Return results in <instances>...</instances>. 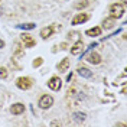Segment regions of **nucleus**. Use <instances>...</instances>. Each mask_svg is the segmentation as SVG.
I'll list each match as a JSON object with an SVG mask.
<instances>
[{
  "label": "nucleus",
  "instance_id": "nucleus-1",
  "mask_svg": "<svg viewBox=\"0 0 127 127\" xmlns=\"http://www.w3.org/2000/svg\"><path fill=\"white\" fill-rule=\"evenodd\" d=\"M110 13H111V17L120 19L121 16L124 15V6H123V3H114V4H111Z\"/></svg>",
  "mask_w": 127,
  "mask_h": 127
},
{
  "label": "nucleus",
  "instance_id": "nucleus-6",
  "mask_svg": "<svg viewBox=\"0 0 127 127\" xmlns=\"http://www.w3.org/2000/svg\"><path fill=\"white\" fill-rule=\"evenodd\" d=\"M23 111H25V104H22V103H16V104H13V105L10 107V113L15 114V116L22 114Z\"/></svg>",
  "mask_w": 127,
  "mask_h": 127
},
{
  "label": "nucleus",
  "instance_id": "nucleus-9",
  "mask_svg": "<svg viewBox=\"0 0 127 127\" xmlns=\"http://www.w3.org/2000/svg\"><path fill=\"white\" fill-rule=\"evenodd\" d=\"M82 48H84L82 40H78V42H77V43L71 48V54H72V55H79V54L82 52Z\"/></svg>",
  "mask_w": 127,
  "mask_h": 127
},
{
  "label": "nucleus",
  "instance_id": "nucleus-14",
  "mask_svg": "<svg viewBox=\"0 0 127 127\" xmlns=\"http://www.w3.org/2000/svg\"><path fill=\"white\" fill-rule=\"evenodd\" d=\"M114 22H116V19L110 16V17H107V19H104V20H103V28H104V29H113Z\"/></svg>",
  "mask_w": 127,
  "mask_h": 127
},
{
  "label": "nucleus",
  "instance_id": "nucleus-8",
  "mask_svg": "<svg viewBox=\"0 0 127 127\" xmlns=\"http://www.w3.org/2000/svg\"><path fill=\"white\" fill-rule=\"evenodd\" d=\"M22 42L25 43V46H28V48L35 46V43H36V42H35V39L32 38L31 35H26V33H25V35H22Z\"/></svg>",
  "mask_w": 127,
  "mask_h": 127
},
{
  "label": "nucleus",
  "instance_id": "nucleus-18",
  "mask_svg": "<svg viewBox=\"0 0 127 127\" xmlns=\"http://www.w3.org/2000/svg\"><path fill=\"white\" fill-rule=\"evenodd\" d=\"M42 62H43V59H42V58H36V59L33 61V64H32V65H33L35 68H38V66H40V65H42Z\"/></svg>",
  "mask_w": 127,
  "mask_h": 127
},
{
  "label": "nucleus",
  "instance_id": "nucleus-12",
  "mask_svg": "<svg viewBox=\"0 0 127 127\" xmlns=\"http://www.w3.org/2000/svg\"><path fill=\"white\" fill-rule=\"evenodd\" d=\"M85 113H81V111H77V113H74L72 114V120L75 121V123H82L84 120H85Z\"/></svg>",
  "mask_w": 127,
  "mask_h": 127
},
{
  "label": "nucleus",
  "instance_id": "nucleus-22",
  "mask_svg": "<svg viewBox=\"0 0 127 127\" xmlns=\"http://www.w3.org/2000/svg\"><path fill=\"white\" fill-rule=\"evenodd\" d=\"M121 1H123V4H124V3H127V1H126V0H121Z\"/></svg>",
  "mask_w": 127,
  "mask_h": 127
},
{
  "label": "nucleus",
  "instance_id": "nucleus-17",
  "mask_svg": "<svg viewBox=\"0 0 127 127\" xmlns=\"http://www.w3.org/2000/svg\"><path fill=\"white\" fill-rule=\"evenodd\" d=\"M88 6V0H78L75 4H74V7L75 9H84Z\"/></svg>",
  "mask_w": 127,
  "mask_h": 127
},
{
  "label": "nucleus",
  "instance_id": "nucleus-20",
  "mask_svg": "<svg viewBox=\"0 0 127 127\" xmlns=\"http://www.w3.org/2000/svg\"><path fill=\"white\" fill-rule=\"evenodd\" d=\"M1 48H4V42L0 39V49H1Z\"/></svg>",
  "mask_w": 127,
  "mask_h": 127
},
{
  "label": "nucleus",
  "instance_id": "nucleus-13",
  "mask_svg": "<svg viewBox=\"0 0 127 127\" xmlns=\"http://www.w3.org/2000/svg\"><path fill=\"white\" fill-rule=\"evenodd\" d=\"M78 74L82 77V78H91V77H93V72L90 71L88 68H85V66H81V68H78Z\"/></svg>",
  "mask_w": 127,
  "mask_h": 127
},
{
  "label": "nucleus",
  "instance_id": "nucleus-4",
  "mask_svg": "<svg viewBox=\"0 0 127 127\" xmlns=\"http://www.w3.org/2000/svg\"><path fill=\"white\" fill-rule=\"evenodd\" d=\"M48 87L51 88L52 91H59L62 87V81L59 77H52V78L48 81Z\"/></svg>",
  "mask_w": 127,
  "mask_h": 127
},
{
  "label": "nucleus",
  "instance_id": "nucleus-7",
  "mask_svg": "<svg viewBox=\"0 0 127 127\" xmlns=\"http://www.w3.org/2000/svg\"><path fill=\"white\" fill-rule=\"evenodd\" d=\"M87 61L90 64H93V65H98V64L101 62V56H100V54H97V52H91L88 55Z\"/></svg>",
  "mask_w": 127,
  "mask_h": 127
},
{
  "label": "nucleus",
  "instance_id": "nucleus-11",
  "mask_svg": "<svg viewBox=\"0 0 127 127\" xmlns=\"http://www.w3.org/2000/svg\"><path fill=\"white\" fill-rule=\"evenodd\" d=\"M68 66H69V59H68V58H64L62 61L58 64V69H59V72H66Z\"/></svg>",
  "mask_w": 127,
  "mask_h": 127
},
{
  "label": "nucleus",
  "instance_id": "nucleus-3",
  "mask_svg": "<svg viewBox=\"0 0 127 127\" xmlns=\"http://www.w3.org/2000/svg\"><path fill=\"white\" fill-rule=\"evenodd\" d=\"M16 85H17V88H20V90H29V88L32 87V79L28 78V77H20V78H17V81H16Z\"/></svg>",
  "mask_w": 127,
  "mask_h": 127
},
{
  "label": "nucleus",
  "instance_id": "nucleus-19",
  "mask_svg": "<svg viewBox=\"0 0 127 127\" xmlns=\"http://www.w3.org/2000/svg\"><path fill=\"white\" fill-rule=\"evenodd\" d=\"M0 78H7V69H6V68H1V66H0Z\"/></svg>",
  "mask_w": 127,
  "mask_h": 127
},
{
  "label": "nucleus",
  "instance_id": "nucleus-5",
  "mask_svg": "<svg viewBox=\"0 0 127 127\" xmlns=\"http://www.w3.org/2000/svg\"><path fill=\"white\" fill-rule=\"evenodd\" d=\"M88 19H90V15L88 13H78V15L75 16L74 19H72V25H82V23H85Z\"/></svg>",
  "mask_w": 127,
  "mask_h": 127
},
{
  "label": "nucleus",
  "instance_id": "nucleus-10",
  "mask_svg": "<svg viewBox=\"0 0 127 127\" xmlns=\"http://www.w3.org/2000/svg\"><path fill=\"white\" fill-rule=\"evenodd\" d=\"M52 33H54V28H52V26H48V28H43V29L40 31V36H42L43 39H48V38L52 36Z\"/></svg>",
  "mask_w": 127,
  "mask_h": 127
},
{
  "label": "nucleus",
  "instance_id": "nucleus-15",
  "mask_svg": "<svg viewBox=\"0 0 127 127\" xmlns=\"http://www.w3.org/2000/svg\"><path fill=\"white\" fill-rule=\"evenodd\" d=\"M85 35H87V36H100V35H101V28H98V26L91 28V29H88V31L85 32Z\"/></svg>",
  "mask_w": 127,
  "mask_h": 127
},
{
  "label": "nucleus",
  "instance_id": "nucleus-16",
  "mask_svg": "<svg viewBox=\"0 0 127 127\" xmlns=\"http://www.w3.org/2000/svg\"><path fill=\"white\" fill-rule=\"evenodd\" d=\"M17 28L19 29H23V31H32V29L36 28V25L35 23H25V25H17Z\"/></svg>",
  "mask_w": 127,
  "mask_h": 127
},
{
  "label": "nucleus",
  "instance_id": "nucleus-2",
  "mask_svg": "<svg viewBox=\"0 0 127 127\" xmlns=\"http://www.w3.org/2000/svg\"><path fill=\"white\" fill-rule=\"evenodd\" d=\"M52 104H54V98H52L51 95L45 94V95H42V97L39 98V103H38V105H39L42 110H48Z\"/></svg>",
  "mask_w": 127,
  "mask_h": 127
},
{
  "label": "nucleus",
  "instance_id": "nucleus-21",
  "mask_svg": "<svg viewBox=\"0 0 127 127\" xmlns=\"http://www.w3.org/2000/svg\"><path fill=\"white\" fill-rule=\"evenodd\" d=\"M71 78H72V74H69V75L66 77V81H71Z\"/></svg>",
  "mask_w": 127,
  "mask_h": 127
}]
</instances>
